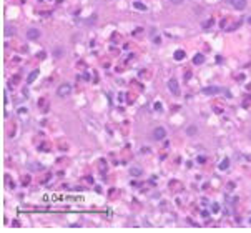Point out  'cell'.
Wrapping results in <instances>:
<instances>
[{
    "label": "cell",
    "mask_w": 251,
    "mask_h": 233,
    "mask_svg": "<svg viewBox=\"0 0 251 233\" xmlns=\"http://www.w3.org/2000/svg\"><path fill=\"white\" fill-rule=\"evenodd\" d=\"M130 171H131V173H133V175H141V171H140L138 168H131Z\"/></svg>",
    "instance_id": "obj_13"
},
{
    "label": "cell",
    "mask_w": 251,
    "mask_h": 233,
    "mask_svg": "<svg viewBox=\"0 0 251 233\" xmlns=\"http://www.w3.org/2000/svg\"><path fill=\"white\" fill-rule=\"evenodd\" d=\"M165 135H166V132H165V128H163V127H158V128H155V132H153L155 140H163V138H165Z\"/></svg>",
    "instance_id": "obj_3"
},
{
    "label": "cell",
    "mask_w": 251,
    "mask_h": 233,
    "mask_svg": "<svg viewBox=\"0 0 251 233\" xmlns=\"http://www.w3.org/2000/svg\"><path fill=\"white\" fill-rule=\"evenodd\" d=\"M203 93H206V95H215V93H220V87H206V88H203Z\"/></svg>",
    "instance_id": "obj_6"
},
{
    "label": "cell",
    "mask_w": 251,
    "mask_h": 233,
    "mask_svg": "<svg viewBox=\"0 0 251 233\" xmlns=\"http://www.w3.org/2000/svg\"><path fill=\"white\" fill-rule=\"evenodd\" d=\"M183 57H185V52H183V50H176V52H175V58H176V60H181Z\"/></svg>",
    "instance_id": "obj_8"
},
{
    "label": "cell",
    "mask_w": 251,
    "mask_h": 233,
    "mask_svg": "<svg viewBox=\"0 0 251 233\" xmlns=\"http://www.w3.org/2000/svg\"><path fill=\"white\" fill-rule=\"evenodd\" d=\"M37 77H38V72H37V70H35V72H32L30 75H28V82H34Z\"/></svg>",
    "instance_id": "obj_9"
},
{
    "label": "cell",
    "mask_w": 251,
    "mask_h": 233,
    "mask_svg": "<svg viewBox=\"0 0 251 233\" xmlns=\"http://www.w3.org/2000/svg\"><path fill=\"white\" fill-rule=\"evenodd\" d=\"M170 2H171V3H173V5H178V3H181V2H183V0H170Z\"/></svg>",
    "instance_id": "obj_14"
},
{
    "label": "cell",
    "mask_w": 251,
    "mask_h": 233,
    "mask_svg": "<svg viewBox=\"0 0 251 233\" xmlns=\"http://www.w3.org/2000/svg\"><path fill=\"white\" fill-rule=\"evenodd\" d=\"M203 60H205V57L201 55V54H198V55H195V58H193V62H195L196 65H200V63H203Z\"/></svg>",
    "instance_id": "obj_7"
},
{
    "label": "cell",
    "mask_w": 251,
    "mask_h": 233,
    "mask_svg": "<svg viewBox=\"0 0 251 233\" xmlns=\"http://www.w3.org/2000/svg\"><path fill=\"white\" fill-rule=\"evenodd\" d=\"M70 93H72V85H68V83H65V85H60L58 88H57V95L58 97H68Z\"/></svg>",
    "instance_id": "obj_1"
},
{
    "label": "cell",
    "mask_w": 251,
    "mask_h": 233,
    "mask_svg": "<svg viewBox=\"0 0 251 233\" xmlns=\"http://www.w3.org/2000/svg\"><path fill=\"white\" fill-rule=\"evenodd\" d=\"M168 87H170V90L173 93H178L180 92V87H178V82H176L175 78H171L170 82H168Z\"/></svg>",
    "instance_id": "obj_5"
},
{
    "label": "cell",
    "mask_w": 251,
    "mask_h": 233,
    "mask_svg": "<svg viewBox=\"0 0 251 233\" xmlns=\"http://www.w3.org/2000/svg\"><path fill=\"white\" fill-rule=\"evenodd\" d=\"M40 37V32L37 30V28H30V30L27 32V38H30V40H35V38H38Z\"/></svg>",
    "instance_id": "obj_4"
},
{
    "label": "cell",
    "mask_w": 251,
    "mask_h": 233,
    "mask_svg": "<svg viewBox=\"0 0 251 233\" xmlns=\"http://www.w3.org/2000/svg\"><path fill=\"white\" fill-rule=\"evenodd\" d=\"M133 5H135V9H137V10H145L146 9V7L143 5V3H140V2H135Z\"/></svg>",
    "instance_id": "obj_10"
},
{
    "label": "cell",
    "mask_w": 251,
    "mask_h": 233,
    "mask_svg": "<svg viewBox=\"0 0 251 233\" xmlns=\"http://www.w3.org/2000/svg\"><path fill=\"white\" fill-rule=\"evenodd\" d=\"M220 168H221V170L228 168V160H223V163H221V165H220Z\"/></svg>",
    "instance_id": "obj_12"
},
{
    "label": "cell",
    "mask_w": 251,
    "mask_h": 233,
    "mask_svg": "<svg viewBox=\"0 0 251 233\" xmlns=\"http://www.w3.org/2000/svg\"><path fill=\"white\" fill-rule=\"evenodd\" d=\"M226 2H228L231 7H234L236 10H245L246 5H248V2H246V0H226Z\"/></svg>",
    "instance_id": "obj_2"
},
{
    "label": "cell",
    "mask_w": 251,
    "mask_h": 233,
    "mask_svg": "<svg viewBox=\"0 0 251 233\" xmlns=\"http://www.w3.org/2000/svg\"><path fill=\"white\" fill-rule=\"evenodd\" d=\"M5 35H9V37L14 35V28H12V27H7V28H5Z\"/></svg>",
    "instance_id": "obj_11"
}]
</instances>
